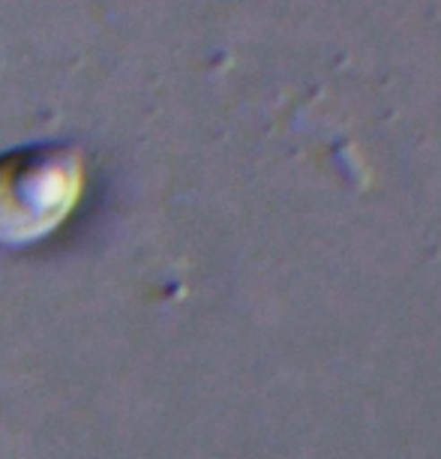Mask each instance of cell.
I'll list each match as a JSON object with an SVG mask.
<instances>
[{
    "mask_svg": "<svg viewBox=\"0 0 441 459\" xmlns=\"http://www.w3.org/2000/svg\"><path fill=\"white\" fill-rule=\"evenodd\" d=\"M82 160L73 151H24L0 160V244L46 238L82 195Z\"/></svg>",
    "mask_w": 441,
    "mask_h": 459,
    "instance_id": "obj_1",
    "label": "cell"
}]
</instances>
